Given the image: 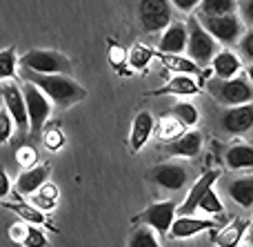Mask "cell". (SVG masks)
Masks as SVG:
<instances>
[{
	"mask_svg": "<svg viewBox=\"0 0 253 247\" xmlns=\"http://www.w3.org/2000/svg\"><path fill=\"white\" fill-rule=\"evenodd\" d=\"M13 127H16V125H13L9 111L7 109H0V145H2V143H7L9 138H11Z\"/></svg>",
	"mask_w": 253,
	"mask_h": 247,
	"instance_id": "36",
	"label": "cell"
},
{
	"mask_svg": "<svg viewBox=\"0 0 253 247\" xmlns=\"http://www.w3.org/2000/svg\"><path fill=\"white\" fill-rule=\"evenodd\" d=\"M171 116H173L175 120H178L182 127H196L198 125V109L191 105V102H175L173 105V111H171Z\"/></svg>",
	"mask_w": 253,
	"mask_h": 247,
	"instance_id": "26",
	"label": "cell"
},
{
	"mask_svg": "<svg viewBox=\"0 0 253 247\" xmlns=\"http://www.w3.org/2000/svg\"><path fill=\"white\" fill-rule=\"evenodd\" d=\"M187 40H189V31L187 25L182 22H171L165 31H162L160 40H158V53H175L180 56V51L187 49Z\"/></svg>",
	"mask_w": 253,
	"mask_h": 247,
	"instance_id": "13",
	"label": "cell"
},
{
	"mask_svg": "<svg viewBox=\"0 0 253 247\" xmlns=\"http://www.w3.org/2000/svg\"><path fill=\"white\" fill-rule=\"evenodd\" d=\"M18 69L16 47H7L0 51V80H11Z\"/></svg>",
	"mask_w": 253,
	"mask_h": 247,
	"instance_id": "27",
	"label": "cell"
},
{
	"mask_svg": "<svg viewBox=\"0 0 253 247\" xmlns=\"http://www.w3.org/2000/svg\"><path fill=\"white\" fill-rule=\"evenodd\" d=\"M211 65H213V74L218 76V80L236 78L238 71L242 69L240 58L233 51H218L213 56V60H211Z\"/></svg>",
	"mask_w": 253,
	"mask_h": 247,
	"instance_id": "18",
	"label": "cell"
},
{
	"mask_svg": "<svg viewBox=\"0 0 253 247\" xmlns=\"http://www.w3.org/2000/svg\"><path fill=\"white\" fill-rule=\"evenodd\" d=\"M153 58H156V51L151 47H147V45H133L126 51V62H129L131 69H144Z\"/></svg>",
	"mask_w": 253,
	"mask_h": 247,
	"instance_id": "24",
	"label": "cell"
},
{
	"mask_svg": "<svg viewBox=\"0 0 253 247\" xmlns=\"http://www.w3.org/2000/svg\"><path fill=\"white\" fill-rule=\"evenodd\" d=\"M245 230H247V223L245 221H236V223H231L229 227H224L222 232H218L215 239H213V243L218 247H236L238 243H240Z\"/></svg>",
	"mask_w": 253,
	"mask_h": 247,
	"instance_id": "23",
	"label": "cell"
},
{
	"mask_svg": "<svg viewBox=\"0 0 253 247\" xmlns=\"http://www.w3.org/2000/svg\"><path fill=\"white\" fill-rule=\"evenodd\" d=\"M16 160L22 169H31V167H36L38 151H36L31 145H22V147H18V151H16Z\"/></svg>",
	"mask_w": 253,
	"mask_h": 247,
	"instance_id": "32",
	"label": "cell"
},
{
	"mask_svg": "<svg viewBox=\"0 0 253 247\" xmlns=\"http://www.w3.org/2000/svg\"><path fill=\"white\" fill-rule=\"evenodd\" d=\"M47 176H49V165H38V167L25 169V172L18 176V183H16L18 194L34 196L36 192H38L40 187L47 183Z\"/></svg>",
	"mask_w": 253,
	"mask_h": 247,
	"instance_id": "16",
	"label": "cell"
},
{
	"mask_svg": "<svg viewBox=\"0 0 253 247\" xmlns=\"http://www.w3.org/2000/svg\"><path fill=\"white\" fill-rule=\"evenodd\" d=\"M202 149V136L198 132H184L180 138L171 141L167 145V151L171 156H182V158H193Z\"/></svg>",
	"mask_w": 253,
	"mask_h": 247,
	"instance_id": "17",
	"label": "cell"
},
{
	"mask_svg": "<svg viewBox=\"0 0 253 247\" xmlns=\"http://www.w3.org/2000/svg\"><path fill=\"white\" fill-rule=\"evenodd\" d=\"M220 125H222L224 132L233 134V136L247 134L253 127V105H240L227 109L220 118Z\"/></svg>",
	"mask_w": 253,
	"mask_h": 247,
	"instance_id": "12",
	"label": "cell"
},
{
	"mask_svg": "<svg viewBox=\"0 0 253 247\" xmlns=\"http://www.w3.org/2000/svg\"><path fill=\"white\" fill-rule=\"evenodd\" d=\"M198 209L205 214H222L224 205H222V200L218 198V194H215L213 190H209L205 196H202L200 203H198Z\"/></svg>",
	"mask_w": 253,
	"mask_h": 247,
	"instance_id": "30",
	"label": "cell"
},
{
	"mask_svg": "<svg viewBox=\"0 0 253 247\" xmlns=\"http://www.w3.org/2000/svg\"><path fill=\"white\" fill-rule=\"evenodd\" d=\"M149 178L158 187H162V190L178 192L187 185L189 172H187V167H182L178 163H165V165H158V167L149 169Z\"/></svg>",
	"mask_w": 253,
	"mask_h": 247,
	"instance_id": "10",
	"label": "cell"
},
{
	"mask_svg": "<svg viewBox=\"0 0 253 247\" xmlns=\"http://www.w3.org/2000/svg\"><path fill=\"white\" fill-rule=\"evenodd\" d=\"M200 25L207 29V34L222 45H236L242 38V22L236 13L229 16H202Z\"/></svg>",
	"mask_w": 253,
	"mask_h": 247,
	"instance_id": "5",
	"label": "cell"
},
{
	"mask_svg": "<svg viewBox=\"0 0 253 247\" xmlns=\"http://www.w3.org/2000/svg\"><path fill=\"white\" fill-rule=\"evenodd\" d=\"M22 89V96H25V105H27V118H29V134L31 136H38L42 132L44 123L51 116V100L40 92L38 87H34L31 83H25Z\"/></svg>",
	"mask_w": 253,
	"mask_h": 247,
	"instance_id": "4",
	"label": "cell"
},
{
	"mask_svg": "<svg viewBox=\"0 0 253 247\" xmlns=\"http://www.w3.org/2000/svg\"><path fill=\"white\" fill-rule=\"evenodd\" d=\"M18 62H20L22 69L42 76H67L71 71V60L65 53L53 51V49H31L22 58H18Z\"/></svg>",
	"mask_w": 253,
	"mask_h": 247,
	"instance_id": "2",
	"label": "cell"
},
{
	"mask_svg": "<svg viewBox=\"0 0 253 247\" xmlns=\"http://www.w3.org/2000/svg\"><path fill=\"white\" fill-rule=\"evenodd\" d=\"M240 49L245 53V58L253 60V31H249V34H245L240 38Z\"/></svg>",
	"mask_w": 253,
	"mask_h": 247,
	"instance_id": "38",
	"label": "cell"
},
{
	"mask_svg": "<svg viewBox=\"0 0 253 247\" xmlns=\"http://www.w3.org/2000/svg\"><path fill=\"white\" fill-rule=\"evenodd\" d=\"M9 192H11V183H9L7 172H4V169L0 167V198H4V196H9Z\"/></svg>",
	"mask_w": 253,
	"mask_h": 247,
	"instance_id": "40",
	"label": "cell"
},
{
	"mask_svg": "<svg viewBox=\"0 0 253 247\" xmlns=\"http://www.w3.org/2000/svg\"><path fill=\"white\" fill-rule=\"evenodd\" d=\"M242 16H245L247 22L253 25V0H245V2H242Z\"/></svg>",
	"mask_w": 253,
	"mask_h": 247,
	"instance_id": "42",
	"label": "cell"
},
{
	"mask_svg": "<svg viewBox=\"0 0 253 247\" xmlns=\"http://www.w3.org/2000/svg\"><path fill=\"white\" fill-rule=\"evenodd\" d=\"M13 212H18V216L25 218L27 223H34V225H42L47 218H44L42 212H38L36 207H27V205H11Z\"/></svg>",
	"mask_w": 253,
	"mask_h": 247,
	"instance_id": "33",
	"label": "cell"
},
{
	"mask_svg": "<svg viewBox=\"0 0 253 247\" xmlns=\"http://www.w3.org/2000/svg\"><path fill=\"white\" fill-rule=\"evenodd\" d=\"M229 196L240 207H253V178H236L227 187Z\"/></svg>",
	"mask_w": 253,
	"mask_h": 247,
	"instance_id": "21",
	"label": "cell"
},
{
	"mask_svg": "<svg viewBox=\"0 0 253 247\" xmlns=\"http://www.w3.org/2000/svg\"><path fill=\"white\" fill-rule=\"evenodd\" d=\"M198 92H200V87H198V83L191 76H175L165 87L151 92V96H167V94H173V96H196Z\"/></svg>",
	"mask_w": 253,
	"mask_h": 247,
	"instance_id": "19",
	"label": "cell"
},
{
	"mask_svg": "<svg viewBox=\"0 0 253 247\" xmlns=\"http://www.w3.org/2000/svg\"><path fill=\"white\" fill-rule=\"evenodd\" d=\"M153 129H156V118L151 116V111H140L133 118L131 125V134H129V149L131 151H140L144 145L149 143Z\"/></svg>",
	"mask_w": 253,
	"mask_h": 247,
	"instance_id": "14",
	"label": "cell"
},
{
	"mask_svg": "<svg viewBox=\"0 0 253 247\" xmlns=\"http://www.w3.org/2000/svg\"><path fill=\"white\" fill-rule=\"evenodd\" d=\"M31 203H34V207L38 209V212H51L53 207H56V203H58V198H53V196H47V194H42V192H36L34 196H31Z\"/></svg>",
	"mask_w": 253,
	"mask_h": 247,
	"instance_id": "35",
	"label": "cell"
},
{
	"mask_svg": "<svg viewBox=\"0 0 253 247\" xmlns=\"http://www.w3.org/2000/svg\"><path fill=\"white\" fill-rule=\"evenodd\" d=\"M175 221V203L173 200H160V203H153L144 209L140 216L133 218V223H144V227L153 230L156 234L167 236Z\"/></svg>",
	"mask_w": 253,
	"mask_h": 247,
	"instance_id": "6",
	"label": "cell"
},
{
	"mask_svg": "<svg viewBox=\"0 0 253 247\" xmlns=\"http://www.w3.org/2000/svg\"><path fill=\"white\" fill-rule=\"evenodd\" d=\"M22 245L25 247H47L49 241L38 225H27V234H25V239H22Z\"/></svg>",
	"mask_w": 253,
	"mask_h": 247,
	"instance_id": "31",
	"label": "cell"
},
{
	"mask_svg": "<svg viewBox=\"0 0 253 247\" xmlns=\"http://www.w3.org/2000/svg\"><path fill=\"white\" fill-rule=\"evenodd\" d=\"M187 31H189V40H187V51H189V60H193L198 67L200 65H209L215 56V40L207 34V29L200 25L196 16L189 18V25H187Z\"/></svg>",
	"mask_w": 253,
	"mask_h": 247,
	"instance_id": "3",
	"label": "cell"
},
{
	"mask_svg": "<svg viewBox=\"0 0 253 247\" xmlns=\"http://www.w3.org/2000/svg\"><path fill=\"white\" fill-rule=\"evenodd\" d=\"M20 74L25 78V83H31L34 87H38L58 107H69L87 96V89L80 83H76L74 78H69V76H62V74L42 76V74H34V71H27V69H20Z\"/></svg>",
	"mask_w": 253,
	"mask_h": 247,
	"instance_id": "1",
	"label": "cell"
},
{
	"mask_svg": "<svg viewBox=\"0 0 253 247\" xmlns=\"http://www.w3.org/2000/svg\"><path fill=\"white\" fill-rule=\"evenodd\" d=\"M211 94L218 98L220 102L224 105H233V107H240L247 105V102L253 100V89L249 87L245 78H229V80H215V83L209 85Z\"/></svg>",
	"mask_w": 253,
	"mask_h": 247,
	"instance_id": "7",
	"label": "cell"
},
{
	"mask_svg": "<svg viewBox=\"0 0 253 247\" xmlns=\"http://www.w3.org/2000/svg\"><path fill=\"white\" fill-rule=\"evenodd\" d=\"M184 134V127L178 123V120L173 118V116H165V118L158 123V136L162 138V141H175V138H180Z\"/></svg>",
	"mask_w": 253,
	"mask_h": 247,
	"instance_id": "28",
	"label": "cell"
},
{
	"mask_svg": "<svg viewBox=\"0 0 253 247\" xmlns=\"http://www.w3.org/2000/svg\"><path fill=\"white\" fill-rule=\"evenodd\" d=\"M238 7L236 0H202L200 16H229Z\"/></svg>",
	"mask_w": 253,
	"mask_h": 247,
	"instance_id": "25",
	"label": "cell"
},
{
	"mask_svg": "<svg viewBox=\"0 0 253 247\" xmlns=\"http://www.w3.org/2000/svg\"><path fill=\"white\" fill-rule=\"evenodd\" d=\"M200 2L202 0H171V4H173L175 9H180V11H184V13H191Z\"/></svg>",
	"mask_w": 253,
	"mask_h": 247,
	"instance_id": "39",
	"label": "cell"
},
{
	"mask_svg": "<svg viewBox=\"0 0 253 247\" xmlns=\"http://www.w3.org/2000/svg\"><path fill=\"white\" fill-rule=\"evenodd\" d=\"M11 239L16 241V243H22V239H25V234H27V225H11Z\"/></svg>",
	"mask_w": 253,
	"mask_h": 247,
	"instance_id": "41",
	"label": "cell"
},
{
	"mask_svg": "<svg viewBox=\"0 0 253 247\" xmlns=\"http://www.w3.org/2000/svg\"><path fill=\"white\" fill-rule=\"evenodd\" d=\"M65 141H67L65 134H62V129H58V127H49L47 132H44V147H47V149H51V151L62 149Z\"/></svg>",
	"mask_w": 253,
	"mask_h": 247,
	"instance_id": "34",
	"label": "cell"
},
{
	"mask_svg": "<svg viewBox=\"0 0 253 247\" xmlns=\"http://www.w3.org/2000/svg\"><path fill=\"white\" fill-rule=\"evenodd\" d=\"M211 227H215V223L213 221H207V218L178 216L173 221V225H171L169 234L173 236V239L182 241V239H191V236L200 234V232H205V230H211Z\"/></svg>",
	"mask_w": 253,
	"mask_h": 247,
	"instance_id": "15",
	"label": "cell"
},
{
	"mask_svg": "<svg viewBox=\"0 0 253 247\" xmlns=\"http://www.w3.org/2000/svg\"><path fill=\"white\" fill-rule=\"evenodd\" d=\"M247 241H249V245L253 247V227H251V230H249V236H247Z\"/></svg>",
	"mask_w": 253,
	"mask_h": 247,
	"instance_id": "44",
	"label": "cell"
},
{
	"mask_svg": "<svg viewBox=\"0 0 253 247\" xmlns=\"http://www.w3.org/2000/svg\"><path fill=\"white\" fill-rule=\"evenodd\" d=\"M109 62L116 67V69H123L126 62V51L120 45H111L109 47Z\"/></svg>",
	"mask_w": 253,
	"mask_h": 247,
	"instance_id": "37",
	"label": "cell"
},
{
	"mask_svg": "<svg viewBox=\"0 0 253 247\" xmlns=\"http://www.w3.org/2000/svg\"><path fill=\"white\" fill-rule=\"evenodd\" d=\"M218 176H220L218 169H209V172L202 174V176L191 185L184 203L180 205V207H175V216H193V212H198V203L202 200V196H205L207 192L213 190Z\"/></svg>",
	"mask_w": 253,
	"mask_h": 247,
	"instance_id": "11",
	"label": "cell"
},
{
	"mask_svg": "<svg viewBox=\"0 0 253 247\" xmlns=\"http://www.w3.org/2000/svg\"><path fill=\"white\" fill-rule=\"evenodd\" d=\"M224 163L229 169H253V145H233L224 154Z\"/></svg>",
	"mask_w": 253,
	"mask_h": 247,
	"instance_id": "20",
	"label": "cell"
},
{
	"mask_svg": "<svg viewBox=\"0 0 253 247\" xmlns=\"http://www.w3.org/2000/svg\"><path fill=\"white\" fill-rule=\"evenodd\" d=\"M0 94H2L4 109L9 111L13 125H16L20 132H27V129H29V118H27V105H25L22 89L18 87L13 80H4V83L0 85Z\"/></svg>",
	"mask_w": 253,
	"mask_h": 247,
	"instance_id": "9",
	"label": "cell"
},
{
	"mask_svg": "<svg viewBox=\"0 0 253 247\" xmlns=\"http://www.w3.org/2000/svg\"><path fill=\"white\" fill-rule=\"evenodd\" d=\"M156 56L160 58V62L167 67V69L175 71V74H180V76L200 74V67H198L193 60L184 58V56H175V53H158V51H156Z\"/></svg>",
	"mask_w": 253,
	"mask_h": 247,
	"instance_id": "22",
	"label": "cell"
},
{
	"mask_svg": "<svg viewBox=\"0 0 253 247\" xmlns=\"http://www.w3.org/2000/svg\"><path fill=\"white\" fill-rule=\"evenodd\" d=\"M247 76H249V80H251V83H253V62H251V65H249V69H247Z\"/></svg>",
	"mask_w": 253,
	"mask_h": 247,
	"instance_id": "43",
	"label": "cell"
},
{
	"mask_svg": "<svg viewBox=\"0 0 253 247\" xmlns=\"http://www.w3.org/2000/svg\"><path fill=\"white\" fill-rule=\"evenodd\" d=\"M126 247H160V243H158V236L153 230H149V227H138V230H133Z\"/></svg>",
	"mask_w": 253,
	"mask_h": 247,
	"instance_id": "29",
	"label": "cell"
},
{
	"mask_svg": "<svg viewBox=\"0 0 253 247\" xmlns=\"http://www.w3.org/2000/svg\"><path fill=\"white\" fill-rule=\"evenodd\" d=\"M140 22L144 31H165L171 25V4L167 0H140Z\"/></svg>",
	"mask_w": 253,
	"mask_h": 247,
	"instance_id": "8",
	"label": "cell"
}]
</instances>
